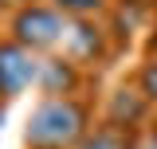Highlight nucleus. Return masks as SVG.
I'll return each mask as SVG.
<instances>
[{"label":"nucleus","instance_id":"f257e3e1","mask_svg":"<svg viewBox=\"0 0 157 149\" xmlns=\"http://www.w3.org/2000/svg\"><path fill=\"white\" fill-rule=\"evenodd\" d=\"M90 130V106L75 94H47L28 118V149H75Z\"/></svg>","mask_w":157,"mask_h":149},{"label":"nucleus","instance_id":"f03ea898","mask_svg":"<svg viewBox=\"0 0 157 149\" xmlns=\"http://www.w3.org/2000/svg\"><path fill=\"white\" fill-rule=\"evenodd\" d=\"M67 20H71V16H63L55 4H24L16 16H12L8 32H12L16 43L32 47V51H51V47L63 43Z\"/></svg>","mask_w":157,"mask_h":149},{"label":"nucleus","instance_id":"7ed1b4c3","mask_svg":"<svg viewBox=\"0 0 157 149\" xmlns=\"http://www.w3.org/2000/svg\"><path fill=\"white\" fill-rule=\"evenodd\" d=\"M39 63L43 59L32 47L16 43L12 36L0 39V98H16L28 86H36L39 82Z\"/></svg>","mask_w":157,"mask_h":149},{"label":"nucleus","instance_id":"20e7f679","mask_svg":"<svg viewBox=\"0 0 157 149\" xmlns=\"http://www.w3.org/2000/svg\"><path fill=\"white\" fill-rule=\"evenodd\" d=\"M63 59L71 63H94V59L106 55V32L94 28L90 20H67V32H63Z\"/></svg>","mask_w":157,"mask_h":149},{"label":"nucleus","instance_id":"39448f33","mask_svg":"<svg viewBox=\"0 0 157 149\" xmlns=\"http://www.w3.org/2000/svg\"><path fill=\"white\" fill-rule=\"evenodd\" d=\"M149 98L141 90H130V86H122V90L110 94V114H106V122H114V126H126V130H137L145 118H149Z\"/></svg>","mask_w":157,"mask_h":149},{"label":"nucleus","instance_id":"423d86ee","mask_svg":"<svg viewBox=\"0 0 157 149\" xmlns=\"http://www.w3.org/2000/svg\"><path fill=\"white\" fill-rule=\"evenodd\" d=\"M43 94H75L78 86V71L71 59H43L39 63V82H36Z\"/></svg>","mask_w":157,"mask_h":149},{"label":"nucleus","instance_id":"0eeeda50","mask_svg":"<svg viewBox=\"0 0 157 149\" xmlns=\"http://www.w3.org/2000/svg\"><path fill=\"white\" fill-rule=\"evenodd\" d=\"M75 149H137V130L102 122V126H94V130L82 133V141H78Z\"/></svg>","mask_w":157,"mask_h":149},{"label":"nucleus","instance_id":"6e6552de","mask_svg":"<svg viewBox=\"0 0 157 149\" xmlns=\"http://www.w3.org/2000/svg\"><path fill=\"white\" fill-rule=\"evenodd\" d=\"M51 4L71 20H90V16H98L106 8V0H51Z\"/></svg>","mask_w":157,"mask_h":149},{"label":"nucleus","instance_id":"1a4fd4ad","mask_svg":"<svg viewBox=\"0 0 157 149\" xmlns=\"http://www.w3.org/2000/svg\"><path fill=\"white\" fill-rule=\"evenodd\" d=\"M137 90L145 94L149 102H157V55H149L137 71Z\"/></svg>","mask_w":157,"mask_h":149},{"label":"nucleus","instance_id":"9d476101","mask_svg":"<svg viewBox=\"0 0 157 149\" xmlns=\"http://www.w3.org/2000/svg\"><path fill=\"white\" fill-rule=\"evenodd\" d=\"M137 149H157V126L145 130V137H137Z\"/></svg>","mask_w":157,"mask_h":149},{"label":"nucleus","instance_id":"9b49d317","mask_svg":"<svg viewBox=\"0 0 157 149\" xmlns=\"http://www.w3.org/2000/svg\"><path fill=\"white\" fill-rule=\"evenodd\" d=\"M149 55H157V24H153V36H149Z\"/></svg>","mask_w":157,"mask_h":149},{"label":"nucleus","instance_id":"f8f14e48","mask_svg":"<svg viewBox=\"0 0 157 149\" xmlns=\"http://www.w3.org/2000/svg\"><path fill=\"white\" fill-rule=\"evenodd\" d=\"M130 4H137V8H157V0H130Z\"/></svg>","mask_w":157,"mask_h":149},{"label":"nucleus","instance_id":"ddd939ff","mask_svg":"<svg viewBox=\"0 0 157 149\" xmlns=\"http://www.w3.org/2000/svg\"><path fill=\"white\" fill-rule=\"evenodd\" d=\"M4 118H8V110H4V98H0V126H4Z\"/></svg>","mask_w":157,"mask_h":149}]
</instances>
